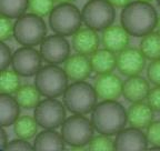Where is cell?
Masks as SVG:
<instances>
[{"label": "cell", "instance_id": "obj_17", "mask_svg": "<svg viewBox=\"0 0 160 151\" xmlns=\"http://www.w3.org/2000/svg\"><path fill=\"white\" fill-rule=\"evenodd\" d=\"M71 43L76 52L85 56H91L96 50H98L99 37L97 31L91 28H80L72 35Z\"/></svg>", "mask_w": 160, "mask_h": 151}, {"label": "cell", "instance_id": "obj_22", "mask_svg": "<svg viewBox=\"0 0 160 151\" xmlns=\"http://www.w3.org/2000/svg\"><path fill=\"white\" fill-rule=\"evenodd\" d=\"M65 140L62 136L52 129L41 131L37 134L33 142L36 150H62L65 148Z\"/></svg>", "mask_w": 160, "mask_h": 151}, {"label": "cell", "instance_id": "obj_33", "mask_svg": "<svg viewBox=\"0 0 160 151\" xmlns=\"http://www.w3.org/2000/svg\"><path fill=\"white\" fill-rule=\"evenodd\" d=\"M147 103L156 112H160V86L150 89L147 97Z\"/></svg>", "mask_w": 160, "mask_h": 151}, {"label": "cell", "instance_id": "obj_15", "mask_svg": "<svg viewBox=\"0 0 160 151\" xmlns=\"http://www.w3.org/2000/svg\"><path fill=\"white\" fill-rule=\"evenodd\" d=\"M63 70L67 75L68 79L73 81H82L89 78L91 75V63L87 56L77 53L70 56L63 62Z\"/></svg>", "mask_w": 160, "mask_h": 151}, {"label": "cell", "instance_id": "obj_37", "mask_svg": "<svg viewBox=\"0 0 160 151\" xmlns=\"http://www.w3.org/2000/svg\"><path fill=\"white\" fill-rule=\"evenodd\" d=\"M8 142H9V141H8L7 132H6L5 129H3V127H2V128H1V130H0V148L3 149Z\"/></svg>", "mask_w": 160, "mask_h": 151}, {"label": "cell", "instance_id": "obj_11", "mask_svg": "<svg viewBox=\"0 0 160 151\" xmlns=\"http://www.w3.org/2000/svg\"><path fill=\"white\" fill-rule=\"evenodd\" d=\"M41 56L32 47H21L12 55V69L20 77H31L41 68Z\"/></svg>", "mask_w": 160, "mask_h": 151}, {"label": "cell", "instance_id": "obj_34", "mask_svg": "<svg viewBox=\"0 0 160 151\" xmlns=\"http://www.w3.org/2000/svg\"><path fill=\"white\" fill-rule=\"evenodd\" d=\"M0 53H1V62H0V68L1 70H5L9 67V65L12 61V55L10 48L5 42L0 43Z\"/></svg>", "mask_w": 160, "mask_h": 151}, {"label": "cell", "instance_id": "obj_25", "mask_svg": "<svg viewBox=\"0 0 160 151\" xmlns=\"http://www.w3.org/2000/svg\"><path fill=\"white\" fill-rule=\"evenodd\" d=\"M38 122L35 118H31L29 116H22L18 118L13 124V131L18 138L29 139L33 138L38 131Z\"/></svg>", "mask_w": 160, "mask_h": 151}, {"label": "cell", "instance_id": "obj_10", "mask_svg": "<svg viewBox=\"0 0 160 151\" xmlns=\"http://www.w3.org/2000/svg\"><path fill=\"white\" fill-rule=\"evenodd\" d=\"M40 56L49 65H59L69 58L70 45L63 36H48L40 43Z\"/></svg>", "mask_w": 160, "mask_h": 151}, {"label": "cell", "instance_id": "obj_29", "mask_svg": "<svg viewBox=\"0 0 160 151\" xmlns=\"http://www.w3.org/2000/svg\"><path fill=\"white\" fill-rule=\"evenodd\" d=\"M88 149L93 151L113 150V141L110 139V136L100 134L99 136L92 137V139L88 144Z\"/></svg>", "mask_w": 160, "mask_h": 151}, {"label": "cell", "instance_id": "obj_3", "mask_svg": "<svg viewBox=\"0 0 160 151\" xmlns=\"http://www.w3.org/2000/svg\"><path fill=\"white\" fill-rule=\"evenodd\" d=\"M97 93L90 83L75 81L63 92V105L73 114H87L97 103Z\"/></svg>", "mask_w": 160, "mask_h": 151}, {"label": "cell", "instance_id": "obj_39", "mask_svg": "<svg viewBox=\"0 0 160 151\" xmlns=\"http://www.w3.org/2000/svg\"><path fill=\"white\" fill-rule=\"evenodd\" d=\"M156 27H157V29H158V32L160 33V16H159V17H158L157 25H156Z\"/></svg>", "mask_w": 160, "mask_h": 151}, {"label": "cell", "instance_id": "obj_4", "mask_svg": "<svg viewBox=\"0 0 160 151\" xmlns=\"http://www.w3.org/2000/svg\"><path fill=\"white\" fill-rule=\"evenodd\" d=\"M47 33V26L43 19L35 13H25L15 22L13 37L16 41L25 47L40 45Z\"/></svg>", "mask_w": 160, "mask_h": 151}, {"label": "cell", "instance_id": "obj_24", "mask_svg": "<svg viewBox=\"0 0 160 151\" xmlns=\"http://www.w3.org/2000/svg\"><path fill=\"white\" fill-rule=\"evenodd\" d=\"M140 51L149 60H157L160 59V33L149 32L143 36L140 41Z\"/></svg>", "mask_w": 160, "mask_h": 151}, {"label": "cell", "instance_id": "obj_8", "mask_svg": "<svg viewBox=\"0 0 160 151\" xmlns=\"http://www.w3.org/2000/svg\"><path fill=\"white\" fill-rule=\"evenodd\" d=\"M82 22L96 31L107 29L116 18L113 6L108 0H89L81 10Z\"/></svg>", "mask_w": 160, "mask_h": 151}, {"label": "cell", "instance_id": "obj_32", "mask_svg": "<svg viewBox=\"0 0 160 151\" xmlns=\"http://www.w3.org/2000/svg\"><path fill=\"white\" fill-rule=\"evenodd\" d=\"M147 76L152 85L160 86V59L151 61V63L148 67Z\"/></svg>", "mask_w": 160, "mask_h": 151}, {"label": "cell", "instance_id": "obj_18", "mask_svg": "<svg viewBox=\"0 0 160 151\" xmlns=\"http://www.w3.org/2000/svg\"><path fill=\"white\" fill-rule=\"evenodd\" d=\"M150 91L148 81L140 76L129 77L122 83V95L130 102H140L147 99Z\"/></svg>", "mask_w": 160, "mask_h": 151}, {"label": "cell", "instance_id": "obj_19", "mask_svg": "<svg viewBox=\"0 0 160 151\" xmlns=\"http://www.w3.org/2000/svg\"><path fill=\"white\" fill-rule=\"evenodd\" d=\"M153 120V110L143 101L133 102L127 111V121L131 127L145 129Z\"/></svg>", "mask_w": 160, "mask_h": 151}, {"label": "cell", "instance_id": "obj_35", "mask_svg": "<svg viewBox=\"0 0 160 151\" xmlns=\"http://www.w3.org/2000/svg\"><path fill=\"white\" fill-rule=\"evenodd\" d=\"M3 149L5 150H32L33 146H31L26 139L18 138L8 142Z\"/></svg>", "mask_w": 160, "mask_h": 151}, {"label": "cell", "instance_id": "obj_41", "mask_svg": "<svg viewBox=\"0 0 160 151\" xmlns=\"http://www.w3.org/2000/svg\"><path fill=\"white\" fill-rule=\"evenodd\" d=\"M157 2H158V5H159V7H160V0H157Z\"/></svg>", "mask_w": 160, "mask_h": 151}, {"label": "cell", "instance_id": "obj_26", "mask_svg": "<svg viewBox=\"0 0 160 151\" xmlns=\"http://www.w3.org/2000/svg\"><path fill=\"white\" fill-rule=\"evenodd\" d=\"M29 9V0H0V13L10 19L19 18Z\"/></svg>", "mask_w": 160, "mask_h": 151}, {"label": "cell", "instance_id": "obj_27", "mask_svg": "<svg viewBox=\"0 0 160 151\" xmlns=\"http://www.w3.org/2000/svg\"><path fill=\"white\" fill-rule=\"evenodd\" d=\"M20 88L19 75L15 70H1V78H0V91L1 93L12 95L16 93Z\"/></svg>", "mask_w": 160, "mask_h": 151}, {"label": "cell", "instance_id": "obj_5", "mask_svg": "<svg viewBox=\"0 0 160 151\" xmlns=\"http://www.w3.org/2000/svg\"><path fill=\"white\" fill-rule=\"evenodd\" d=\"M35 86L47 98H57L63 95L68 87V77L65 70L56 65H48L38 70Z\"/></svg>", "mask_w": 160, "mask_h": 151}, {"label": "cell", "instance_id": "obj_28", "mask_svg": "<svg viewBox=\"0 0 160 151\" xmlns=\"http://www.w3.org/2000/svg\"><path fill=\"white\" fill-rule=\"evenodd\" d=\"M55 0H29V10L31 13L45 17L52 11Z\"/></svg>", "mask_w": 160, "mask_h": 151}, {"label": "cell", "instance_id": "obj_7", "mask_svg": "<svg viewBox=\"0 0 160 151\" xmlns=\"http://www.w3.org/2000/svg\"><path fill=\"white\" fill-rule=\"evenodd\" d=\"M93 126L83 114H75L63 121L61 136L68 146L82 148L87 146L93 137Z\"/></svg>", "mask_w": 160, "mask_h": 151}, {"label": "cell", "instance_id": "obj_21", "mask_svg": "<svg viewBox=\"0 0 160 151\" xmlns=\"http://www.w3.org/2000/svg\"><path fill=\"white\" fill-rule=\"evenodd\" d=\"M19 103L16 98L7 93L0 95V124L1 127H9L19 118Z\"/></svg>", "mask_w": 160, "mask_h": 151}, {"label": "cell", "instance_id": "obj_12", "mask_svg": "<svg viewBox=\"0 0 160 151\" xmlns=\"http://www.w3.org/2000/svg\"><path fill=\"white\" fill-rule=\"evenodd\" d=\"M146 67V57L140 49L126 48L118 52L117 68L127 77L138 76Z\"/></svg>", "mask_w": 160, "mask_h": 151}, {"label": "cell", "instance_id": "obj_23", "mask_svg": "<svg viewBox=\"0 0 160 151\" xmlns=\"http://www.w3.org/2000/svg\"><path fill=\"white\" fill-rule=\"evenodd\" d=\"M16 100L18 101L20 107L25 109L36 108L37 105L40 102V96L41 93L37 89L36 86L32 85H22L15 93Z\"/></svg>", "mask_w": 160, "mask_h": 151}, {"label": "cell", "instance_id": "obj_30", "mask_svg": "<svg viewBox=\"0 0 160 151\" xmlns=\"http://www.w3.org/2000/svg\"><path fill=\"white\" fill-rule=\"evenodd\" d=\"M146 138L148 144H151V149L160 150V121H152L147 127Z\"/></svg>", "mask_w": 160, "mask_h": 151}, {"label": "cell", "instance_id": "obj_1", "mask_svg": "<svg viewBox=\"0 0 160 151\" xmlns=\"http://www.w3.org/2000/svg\"><path fill=\"white\" fill-rule=\"evenodd\" d=\"M158 20L156 9L149 2L133 1L126 6L120 15L121 26L130 36L143 37L153 31Z\"/></svg>", "mask_w": 160, "mask_h": 151}, {"label": "cell", "instance_id": "obj_2", "mask_svg": "<svg viewBox=\"0 0 160 151\" xmlns=\"http://www.w3.org/2000/svg\"><path fill=\"white\" fill-rule=\"evenodd\" d=\"M127 111L116 100H102L91 111V124L98 134L113 136L125 128Z\"/></svg>", "mask_w": 160, "mask_h": 151}, {"label": "cell", "instance_id": "obj_20", "mask_svg": "<svg viewBox=\"0 0 160 151\" xmlns=\"http://www.w3.org/2000/svg\"><path fill=\"white\" fill-rule=\"evenodd\" d=\"M90 63L97 75L110 73L117 66V57L108 49H98L90 57Z\"/></svg>", "mask_w": 160, "mask_h": 151}, {"label": "cell", "instance_id": "obj_14", "mask_svg": "<svg viewBox=\"0 0 160 151\" xmlns=\"http://www.w3.org/2000/svg\"><path fill=\"white\" fill-rule=\"evenodd\" d=\"M93 88L97 97L101 100H117L122 95V82L118 76L111 72L98 75Z\"/></svg>", "mask_w": 160, "mask_h": 151}, {"label": "cell", "instance_id": "obj_9", "mask_svg": "<svg viewBox=\"0 0 160 151\" xmlns=\"http://www.w3.org/2000/svg\"><path fill=\"white\" fill-rule=\"evenodd\" d=\"M65 105L55 98L41 100L35 108L36 121L45 129H56L66 120Z\"/></svg>", "mask_w": 160, "mask_h": 151}, {"label": "cell", "instance_id": "obj_38", "mask_svg": "<svg viewBox=\"0 0 160 151\" xmlns=\"http://www.w3.org/2000/svg\"><path fill=\"white\" fill-rule=\"evenodd\" d=\"M55 1L59 3H68V2H72L73 0H55Z\"/></svg>", "mask_w": 160, "mask_h": 151}, {"label": "cell", "instance_id": "obj_16", "mask_svg": "<svg viewBox=\"0 0 160 151\" xmlns=\"http://www.w3.org/2000/svg\"><path fill=\"white\" fill-rule=\"evenodd\" d=\"M129 33L122 26L111 25L102 31L101 42L105 49L115 52H120L129 46Z\"/></svg>", "mask_w": 160, "mask_h": 151}, {"label": "cell", "instance_id": "obj_13", "mask_svg": "<svg viewBox=\"0 0 160 151\" xmlns=\"http://www.w3.org/2000/svg\"><path fill=\"white\" fill-rule=\"evenodd\" d=\"M148 148V141L146 134H142L141 129L130 127L123 128L116 136L113 141L115 150H145Z\"/></svg>", "mask_w": 160, "mask_h": 151}, {"label": "cell", "instance_id": "obj_36", "mask_svg": "<svg viewBox=\"0 0 160 151\" xmlns=\"http://www.w3.org/2000/svg\"><path fill=\"white\" fill-rule=\"evenodd\" d=\"M113 7H118V8H125L126 6H128L131 0H108Z\"/></svg>", "mask_w": 160, "mask_h": 151}, {"label": "cell", "instance_id": "obj_31", "mask_svg": "<svg viewBox=\"0 0 160 151\" xmlns=\"http://www.w3.org/2000/svg\"><path fill=\"white\" fill-rule=\"evenodd\" d=\"M15 23H12L11 19L5 16L0 17V39L1 41H7L13 36Z\"/></svg>", "mask_w": 160, "mask_h": 151}, {"label": "cell", "instance_id": "obj_40", "mask_svg": "<svg viewBox=\"0 0 160 151\" xmlns=\"http://www.w3.org/2000/svg\"><path fill=\"white\" fill-rule=\"evenodd\" d=\"M137 1H142V2H150V1H152V0H137Z\"/></svg>", "mask_w": 160, "mask_h": 151}, {"label": "cell", "instance_id": "obj_6", "mask_svg": "<svg viewBox=\"0 0 160 151\" xmlns=\"http://www.w3.org/2000/svg\"><path fill=\"white\" fill-rule=\"evenodd\" d=\"M82 23V17L79 9L71 2L59 3L49 15L51 30L60 36H71L79 30Z\"/></svg>", "mask_w": 160, "mask_h": 151}]
</instances>
